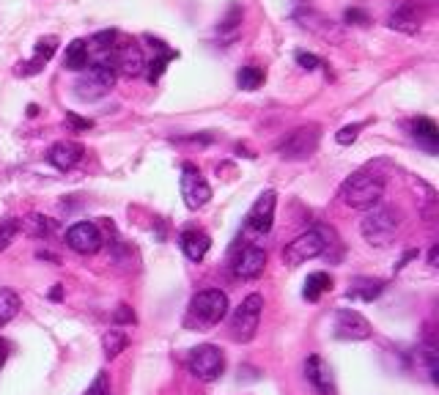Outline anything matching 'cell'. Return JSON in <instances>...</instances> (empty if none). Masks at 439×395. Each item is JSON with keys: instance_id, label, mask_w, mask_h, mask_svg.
Segmentation results:
<instances>
[{"instance_id": "cell-27", "label": "cell", "mask_w": 439, "mask_h": 395, "mask_svg": "<svg viewBox=\"0 0 439 395\" xmlns=\"http://www.w3.org/2000/svg\"><path fill=\"white\" fill-rule=\"evenodd\" d=\"M20 231H27L36 239H44L52 231V222L47 217H42V214H30L27 220H20Z\"/></svg>"}, {"instance_id": "cell-37", "label": "cell", "mask_w": 439, "mask_h": 395, "mask_svg": "<svg viewBox=\"0 0 439 395\" xmlns=\"http://www.w3.org/2000/svg\"><path fill=\"white\" fill-rule=\"evenodd\" d=\"M412 258H417V250H409V253H407V255H404V258H401V264H398V267H395V272H398V269H404V267H407V264H409V261H412Z\"/></svg>"}, {"instance_id": "cell-17", "label": "cell", "mask_w": 439, "mask_h": 395, "mask_svg": "<svg viewBox=\"0 0 439 395\" xmlns=\"http://www.w3.org/2000/svg\"><path fill=\"white\" fill-rule=\"evenodd\" d=\"M80 159H82V146L72 143V140H61L47 151V162L58 171H72Z\"/></svg>"}, {"instance_id": "cell-8", "label": "cell", "mask_w": 439, "mask_h": 395, "mask_svg": "<svg viewBox=\"0 0 439 395\" xmlns=\"http://www.w3.org/2000/svg\"><path fill=\"white\" fill-rule=\"evenodd\" d=\"M324 247H327V242H324V231H321V228H313V231L299 233L297 239H291V242L283 247V261L288 267H299V264H305L310 258L321 255Z\"/></svg>"}, {"instance_id": "cell-6", "label": "cell", "mask_w": 439, "mask_h": 395, "mask_svg": "<svg viewBox=\"0 0 439 395\" xmlns=\"http://www.w3.org/2000/svg\"><path fill=\"white\" fill-rule=\"evenodd\" d=\"M319 140H321L319 123H308V126H299V129L288 132L283 140L278 143V154L283 159L299 162V159H308L310 154L319 148Z\"/></svg>"}, {"instance_id": "cell-20", "label": "cell", "mask_w": 439, "mask_h": 395, "mask_svg": "<svg viewBox=\"0 0 439 395\" xmlns=\"http://www.w3.org/2000/svg\"><path fill=\"white\" fill-rule=\"evenodd\" d=\"M91 61V47L85 39H75L69 47H66V55H63V66L69 72H82Z\"/></svg>"}, {"instance_id": "cell-29", "label": "cell", "mask_w": 439, "mask_h": 395, "mask_svg": "<svg viewBox=\"0 0 439 395\" xmlns=\"http://www.w3.org/2000/svg\"><path fill=\"white\" fill-rule=\"evenodd\" d=\"M305 28H313V30H319V33H324V36H333V25L327 17H321V14H316V11H308V14H302L299 17Z\"/></svg>"}, {"instance_id": "cell-33", "label": "cell", "mask_w": 439, "mask_h": 395, "mask_svg": "<svg viewBox=\"0 0 439 395\" xmlns=\"http://www.w3.org/2000/svg\"><path fill=\"white\" fill-rule=\"evenodd\" d=\"M85 395H110V382H107V373H97L94 384L85 390Z\"/></svg>"}, {"instance_id": "cell-11", "label": "cell", "mask_w": 439, "mask_h": 395, "mask_svg": "<svg viewBox=\"0 0 439 395\" xmlns=\"http://www.w3.org/2000/svg\"><path fill=\"white\" fill-rule=\"evenodd\" d=\"M66 245L80 255H94L102 247V231L94 222H75L66 231Z\"/></svg>"}, {"instance_id": "cell-34", "label": "cell", "mask_w": 439, "mask_h": 395, "mask_svg": "<svg viewBox=\"0 0 439 395\" xmlns=\"http://www.w3.org/2000/svg\"><path fill=\"white\" fill-rule=\"evenodd\" d=\"M113 321L116 324H135V313H132L130 305H118V310L113 313Z\"/></svg>"}, {"instance_id": "cell-30", "label": "cell", "mask_w": 439, "mask_h": 395, "mask_svg": "<svg viewBox=\"0 0 439 395\" xmlns=\"http://www.w3.org/2000/svg\"><path fill=\"white\" fill-rule=\"evenodd\" d=\"M20 233V220H6L0 225V250L11 245V239Z\"/></svg>"}, {"instance_id": "cell-18", "label": "cell", "mask_w": 439, "mask_h": 395, "mask_svg": "<svg viewBox=\"0 0 439 395\" xmlns=\"http://www.w3.org/2000/svg\"><path fill=\"white\" fill-rule=\"evenodd\" d=\"M179 245H181V253H184L190 261H204L209 247H211V239H209V233H204V231L190 228V231H184L179 236Z\"/></svg>"}, {"instance_id": "cell-22", "label": "cell", "mask_w": 439, "mask_h": 395, "mask_svg": "<svg viewBox=\"0 0 439 395\" xmlns=\"http://www.w3.org/2000/svg\"><path fill=\"white\" fill-rule=\"evenodd\" d=\"M330 288H333V277L327 272H313V274H308V280H305L302 296L308 302H316V299H321V296L327 294Z\"/></svg>"}, {"instance_id": "cell-23", "label": "cell", "mask_w": 439, "mask_h": 395, "mask_svg": "<svg viewBox=\"0 0 439 395\" xmlns=\"http://www.w3.org/2000/svg\"><path fill=\"white\" fill-rule=\"evenodd\" d=\"M20 308H23V299H20V294H17L14 288H0V329H3L8 321L17 319Z\"/></svg>"}, {"instance_id": "cell-10", "label": "cell", "mask_w": 439, "mask_h": 395, "mask_svg": "<svg viewBox=\"0 0 439 395\" xmlns=\"http://www.w3.org/2000/svg\"><path fill=\"white\" fill-rule=\"evenodd\" d=\"M333 329H335V338H340V341H365V338H371L368 319L357 310H349V308L335 310Z\"/></svg>"}, {"instance_id": "cell-5", "label": "cell", "mask_w": 439, "mask_h": 395, "mask_svg": "<svg viewBox=\"0 0 439 395\" xmlns=\"http://www.w3.org/2000/svg\"><path fill=\"white\" fill-rule=\"evenodd\" d=\"M261 310H264V296L250 294L247 299H242V305L233 310L231 316V338L239 344H247L256 338L261 324Z\"/></svg>"}, {"instance_id": "cell-28", "label": "cell", "mask_w": 439, "mask_h": 395, "mask_svg": "<svg viewBox=\"0 0 439 395\" xmlns=\"http://www.w3.org/2000/svg\"><path fill=\"white\" fill-rule=\"evenodd\" d=\"M176 58V49H165L159 58H154L152 63H146V77H149V83H156L162 74H165V69H168V61H173Z\"/></svg>"}, {"instance_id": "cell-32", "label": "cell", "mask_w": 439, "mask_h": 395, "mask_svg": "<svg viewBox=\"0 0 439 395\" xmlns=\"http://www.w3.org/2000/svg\"><path fill=\"white\" fill-rule=\"evenodd\" d=\"M297 63H299L302 69H308V72H316L319 66H324V63H321V58H319V55H313V52H297Z\"/></svg>"}, {"instance_id": "cell-15", "label": "cell", "mask_w": 439, "mask_h": 395, "mask_svg": "<svg viewBox=\"0 0 439 395\" xmlns=\"http://www.w3.org/2000/svg\"><path fill=\"white\" fill-rule=\"evenodd\" d=\"M266 267V253L256 245H247L233 261V274L242 280H256Z\"/></svg>"}, {"instance_id": "cell-9", "label": "cell", "mask_w": 439, "mask_h": 395, "mask_svg": "<svg viewBox=\"0 0 439 395\" xmlns=\"http://www.w3.org/2000/svg\"><path fill=\"white\" fill-rule=\"evenodd\" d=\"M181 198H184L187 209H192V212L204 209L211 200V187L204 178V173L198 171V165H192V162L181 165Z\"/></svg>"}, {"instance_id": "cell-21", "label": "cell", "mask_w": 439, "mask_h": 395, "mask_svg": "<svg viewBox=\"0 0 439 395\" xmlns=\"http://www.w3.org/2000/svg\"><path fill=\"white\" fill-rule=\"evenodd\" d=\"M412 132H414V138H417L423 146L428 148V151H437L439 129H437V123L431 121V119H426V116L414 119V121H412Z\"/></svg>"}, {"instance_id": "cell-24", "label": "cell", "mask_w": 439, "mask_h": 395, "mask_svg": "<svg viewBox=\"0 0 439 395\" xmlns=\"http://www.w3.org/2000/svg\"><path fill=\"white\" fill-rule=\"evenodd\" d=\"M127 344H130V338H127V332L124 329H107L102 335V351H104V357H118L124 348H127Z\"/></svg>"}, {"instance_id": "cell-19", "label": "cell", "mask_w": 439, "mask_h": 395, "mask_svg": "<svg viewBox=\"0 0 439 395\" xmlns=\"http://www.w3.org/2000/svg\"><path fill=\"white\" fill-rule=\"evenodd\" d=\"M55 49H58V39H55V36H44V39H39V42H36V52H33V58L27 61L23 69H20V74H39L42 69H44V63H47L52 55H55Z\"/></svg>"}, {"instance_id": "cell-35", "label": "cell", "mask_w": 439, "mask_h": 395, "mask_svg": "<svg viewBox=\"0 0 439 395\" xmlns=\"http://www.w3.org/2000/svg\"><path fill=\"white\" fill-rule=\"evenodd\" d=\"M343 20H346L349 25H365V23H368V14H365L362 8H346Z\"/></svg>"}, {"instance_id": "cell-25", "label": "cell", "mask_w": 439, "mask_h": 395, "mask_svg": "<svg viewBox=\"0 0 439 395\" xmlns=\"http://www.w3.org/2000/svg\"><path fill=\"white\" fill-rule=\"evenodd\" d=\"M382 288H385L382 280H365V277H360V280L346 291V296H360L365 302H373L376 296L382 294Z\"/></svg>"}, {"instance_id": "cell-13", "label": "cell", "mask_w": 439, "mask_h": 395, "mask_svg": "<svg viewBox=\"0 0 439 395\" xmlns=\"http://www.w3.org/2000/svg\"><path fill=\"white\" fill-rule=\"evenodd\" d=\"M305 376L319 395H335V376H333V368L324 357L310 354L305 360Z\"/></svg>"}, {"instance_id": "cell-26", "label": "cell", "mask_w": 439, "mask_h": 395, "mask_svg": "<svg viewBox=\"0 0 439 395\" xmlns=\"http://www.w3.org/2000/svg\"><path fill=\"white\" fill-rule=\"evenodd\" d=\"M266 80V72L261 69V66H245L239 77H236V83H239V88H245V91H256L261 88V83Z\"/></svg>"}, {"instance_id": "cell-4", "label": "cell", "mask_w": 439, "mask_h": 395, "mask_svg": "<svg viewBox=\"0 0 439 395\" xmlns=\"http://www.w3.org/2000/svg\"><path fill=\"white\" fill-rule=\"evenodd\" d=\"M401 228V214L392 209V206H373L368 209V214L360 222V233L365 242L371 245H388L390 239L395 236V231Z\"/></svg>"}, {"instance_id": "cell-36", "label": "cell", "mask_w": 439, "mask_h": 395, "mask_svg": "<svg viewBox=\"0 0 439 395\" xmlns=\"http://www.w3.org/2000/svg\"><path fill=\"white\" fill-rule=\"evenodd\" d=\"M66 121L72 123L78 132H85V129H91V126H94V123L88 121V119H80V116H75V113H69V116H66Z\"/></svg>"}, {"instance_id": "cell-14", "label": "cell", "mask_w": 439, "mask_h": 395, "mask_svg": "<svg viewBox=\"0 0 439 395\" xmlns=\"http://www.w3.org/2000/svg\"><path fill=\"white\" fill-rule=\"evenodd\" d=\"M113 66H116V72L127 74V77H140V74L146 72V58H143V49L137 47V44H116L113 49Z\"/></svg>"}, {"instance_id": "cell-16", "label": "cell", "mask_w": 439, "mask_h": 395, "mask_svg": "<svg viewBox=\"0 0 439 395\" xmlns=\"http://www.w3.org/2000/svg\"><path fill=\"white\" fill-rule=\"evenodd\" d=\"M420 23H423V11L414 0H401L390 14V28L401 33H417Z\"/></svg>"}, {"instance_id": "cell-7", "label": "cell", "mask_w": 439, "mask_h": 395, "mask_svg": "<svg viewBox=\"0 0 439 395\" xmlns=\"http://www.w3.org/2000/svg\"><path fill=\"white\" fill-rule=\"evenodd\" d=\"M187 368H190L192 376H198L201 382H214L225 370V357H223V351L217 346L211 344L195 346L190 351V357H187Z\"/></svg>"}, {"instance_id": "cell-38", "label": "cell", "mask_w": 439, "mask_h": 395, "mask_svg": "<svg viewBox=\"0 0 439 395\" xmlns=\"http://www.w3.org/2000/svg\"><path fill=\"white\" fill-rule=\"evenodd\" d=\"M437 258H439V247L434 245L431 247V253H428V264H431V267H437Z\"/></svg>"}, {"instance_id": "cell-3", "label": "cell", "mask_w": 439, "mask_h": 395, "mask_svg": "<svg viewBox=\"0 0 439 395\" xmlns=\"http://www.w3.org/2000/svg\"><path fill=\"white\" fill-rule=\"evenodd\" d=\"M116 85V66L113 61H94L80 72L75 83V94L82 102H97L110 94V88Z\"/></svg>"}, {"instance_id": "cell-2", "label": "cell", "mask_w": 439, "mask_h": 395, "mask_svg": "<svg viewBox=\"0 0 439 395\" xmlns=\"http://www.w3.org/2000/svg\"><path fill=\"white\" fill-rule=\"evenodd\" d=\"M385 187H388V181H385V176L376 171H360L354 173V176H349L346 181H343V187H340V198H343V203L346 206H352V209H373V206H379L382 203V198H385Z\"/></svg>"}, {"instance_id": "cell-39", "label": "cell", "mask_w": 439, "mask_h": 395, "mask_svg": "<svg viewBox=\"0 0 439 395\" xmlns=\"http://www.w3.org/2000/svg\"><path fill=\"white\" fill-rule=\"evenodd\" d=\"M3 363H6V344L0 341V368H3Z\"/></svg>"}, {"instance_id": "cell-1", "label": "cell", "mask_w": 439, "mask_h": 395, "mask_svg": "<svg viewBox=\"0 0 439 395\" xmlns=\"http://www.w3.org/2000/svg\"><path fill=\"white\" fill-rule=\"evenodd\" d=\"M225 316H228V294L220 291V288H206V291H198L190 299L184 327L201 332V329H209V327L220 324Z\"/></svg>"}, {"instance_id": "cell-31", "label": "cell", "mask_w": 439, "mask_h": 395, "mask_svg": "<svg viewBox=\"0 0 439 395\" xmlns=\"http://www.w3.org/2000/svg\"><path fill=\"white\" fill-rule=\"evenodd\" d=\"M362 123H349V126H343L340 132L335 135V140L340 143V146H352L354 140H357V135H360Z\"/></svg>"}, {"instance_id": "cell-12", "label": "cell", "mask_w": 439, "mask_h": 395, "mask_svg": "<svg viewBox=\"0 0 439 395\" xmlns=\"http://www.w3.org/2000/svg\"><path fill=\"white\" fill-rule=\"evenodd\" d=\"M275 206H278L275 190H266L253 203V209L247 212V228L256 231V233H269L272 231V222H275Z\"/></svg>"}]
</instances>
